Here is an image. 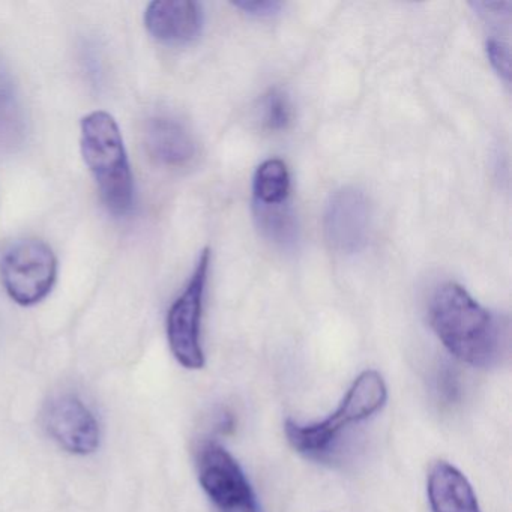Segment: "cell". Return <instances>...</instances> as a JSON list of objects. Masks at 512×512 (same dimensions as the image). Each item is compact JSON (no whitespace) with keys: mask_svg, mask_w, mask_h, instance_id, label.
Wrapping results in <instances>:
<instances>
[{"mask_svg":"<svg viewBox=\"0 0 512 512\" xmlns=\"http://www.w3.org/2000/svg\"><path fill=\"white\" fill-rule=\"evenodd\" d=\"M388 398L385 380L376 370H367L356 377L355 382L341 401L340 407L325 421L301 425L286 422V436L290 445L310 458H322L331 454L338 437L349 425L371 418L385 406Z\"/></svg>","mask_w":512,"mask_h":512,"instance_id":"obj_3","label":"cell"},{"mask_svg":"<svg viewBox=\"0 0 512 512\" xmlns=\"http://www.w3.org/2000/svg\"><path fill=\"white\" fill-rule=\"evenodd\" d=\"M254 214L260 232L281 247H292L298 241V224L286 203L283 205H259L254 203Z\"/></svg>","mask_w":512,"mask_h":512,"instance_id":"obj_14","label":"cell"},{"mask_svg":"<svg viewBox=\"0 0 512 512\" xmlns=\"http://www.w3.org/2000/svg\"><path fill=\"white\" fill-rule=\"evenodd\" d=\"M262 124L269 131H284L293 121V106L286 92L271 89L262 101Z\"/></svg>","mask_w":512,"mask_h":512,"instance_id":"obj_15","label":"cell"},{"mask_svg":"<svg viewBox=\"0 0 512 512\" xmlns=\"http://www.w3.org/2000/svg\"><path fill=\"white\" fill-rule=\"evenodd\" d=\"M431 512H481L469 479L448 461H437L428 473Z\"/></svg>","mask_w":512,"mask_h":512,"instance_id":"obj_11","label":"cell"},{"mask_svg":"<svg viewBox=\"0 0 512 512\" xmlns=\"http://www.w3.org/2000/svg\"><path fill=\"white\" fill-rule=\"evenodd\" d=\"M233 7L238 8V10L248 14V16L265 19V17H272L280 13L283 4L275 2V0H254V2H251V0H239V2H233Z\"/></svg>","mask_w":512,"mask_h":512,"instance_id":"obj_17","label":"cell"},{"mask_svg":"<svg viewBox=\"0 0 512 512\" xmlns=\"http://www.w3.org/2000/svg\"><path fill=\"white\" fill-rule=\"evenodd\" d=\"M430 323L449 353L472 367H493L505 347L499 317L470 296L460 284H442L430 302Z\"/></svg>","mask_w":512,"mask_h":512,"instance_id":"obj_1","label":"cell"},{"mask_svg":"<svg viewBox=\"0 0 512 512\" xmlns=\"http://www.w3.org/2000/svg\"><path fill=\"white\" fill-rule=\"evenodd\" d=\"M197 475L217 512H263L238 460L220 443H203L197 452Z\"/></svg>","mask_w":512,"mask_h":512,"instance_id":"obj_6","label":"cell"},{"mask_svg":"<svg viewBox=\"0 0 512 512\" xmlns=\"http://www.w3.org/2000/svg\"><path fill=\"white\" fill-rule=\"evenodd\" d=\"M202 5L193 0L152 2L145 11V26L152 38L166 46H187L203 31Z\"/></svg>","mask_w":512,"mask_h":512,"instance_id":"obj_9","label":"cell"},{"mask_svg":"<svg viewBox=\"0 0 512 512\" xmlns=\"http://www.w3.org/2000/svg\"><path fill=\"white\" fill-rule=\"evenodd\" d=\"M254 203L283 205L290 194V173L284 161L272 158L257 167L253 181Z\"/></svg>","mask_w":512,"mask_h":512,"instance_id":"obj_13","label":"cell"},{"mask_svg":"<svg viewBox=\"0 0 512 512\" xmlns=\"http://www.w3.org/2000/svg\"><path fill=\"white\" fill-rule=\"evenodd\" d=\"M82 154L110 214L127 217L134 208V176L118 122L98 110L82 119Z\"/></svg>","mask_w":512,"mask_h":512,"instance_id":"obj_2","label":"cell"},{"mask_svg":"<svg viewBox=\"0 0 512 512\" xmlns=\"http://www.w3.org/2000/svg\"><path fill=\"white\" fill-rule=\"evenodd\" d=\"M41 421L50 439L70 454L91 455L100 448V422L76 394L67 392L50 398Z\"/></svg>","mask_w":512,"mask_h":512,"instance_id":"obj_7","label":"cell"},{"mask_svg":"<svg viewBox=\"0 0 512 512\" xmlns=\"http://www.w3.org/2000/svg\"><path fill=\"white\" fill-rule=\"evenodd\" d=\"M211 251L206 248L200 254L196 269L184 292L173 302L167 314V340L176 361L187 370L205 367L202 329L203 302L208 284Z\"/></svg>","mask_w":512,"mask_h":512,"instance_id":"obj_5","label":"cell"},{"mask_svg":"<svg viewBox=\"0 0 512 512\" xmlns=\"http://www.w3.org/2000/svg\"><path fill=\"white\" fill-rule=\"evenodd\" d=\"M485 50H487V58L493 70L499 74L503 82L509 83L511 80V53H509L508 44L499 38H490Z\"/></svg>","mask_w":512,"mask_h":512,"instance_id":"obj_16","label":"cell"},{"mask_svg":"<svg viewBox=\"0 0 512 512\" xmlns=\"http://www.w3.org/2000/svg\"><path fill=\"white\" fill-rule=\"evenodd\" d=\"M323 232L335 253L350 256L364 250L371 233V205L364 191L344 187L331 194L323 214Z\"/></svg>","mask_w":512,"mask_h":512,"instance_id":"obj_8","label":"cell"},{"mask_svg":"<svg viewBox=\"0 0 512 512\" xmlns=\"http://www.w3.org/2000/svg\"><path fill=\"white\" fill-rule=\"evenodd\" d=\"M145 142L152 160L164 167H184L196 157L193 134L173 116L157 115L149 119Z\"/></svg>","mask_w":512,"mask_h":512,"instance_id":"obj_10","label":"cell"},{"mask_svg":"<svg viewBox=\"0 0 512 512\" xmlns=\"http://www.w3.org/2000/svg\"><path fill=\"white\" fill-rule=\"evenodd\" d=\"M0 278L16 304L32 307L52 292L58 278V259L47 242L22 239L5 253L0 262Z\"/></svg>","mask_w":512,"mask_h":512,"instance_id":"obj_4","label":"cell"},{"mask_svg":"<svg viewBox=\"0 0 512 512\" xmlns=\"http://www.w3.org/2000/svg\"><path fill=\"white\" fill-rule=\"evenodd\" d=\"M28 118L16 82L0 61V151H16L25 143Z\"/></svg>","mask_w":512,"mask_h":512,"instance_id":"obj_12","label":"cell"}]
</instances>
